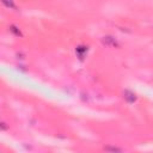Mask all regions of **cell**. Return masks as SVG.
<instances>
[{
  "label": "cell",
  "instance_id": "obj_1",
  "mask_svg": "<svg viewBox=\"0 0 153 153\" xmlns=\"http://www.w3.org/2000/svg\"><path fill=\"white\" fill-rule=\"evenodd\" d=\"M123 98L127 103H134L136 100V96L134 92L129 91V90H124L123 91Z\"/></svg>",
  "mask_w": 153,
  "mask_h": 153
},
{
  "label": "cell",
  "instance_id": "obj_2",
  "mask_svg": "<svg viewBox=\"0 0 153 153\" xmlns=\"http://www.w3.org/2000/svg\"><path fill=\"white\" fill-rule=\"evenodd\" d=\"M102 42H103L105 45H109V47H115V45H117L116 39H115L114 37H111V36H105V37H103V38H102Z\"/></svg>",
  "mask_w": 153,
  "mask_h": 153
},
{
  "label": "cell",
  "instance_id": "obj_3",
  "mask_svg": "<svg viewBox=\"0 0 153 153\" xmlns=\"http://www.w3.org/2000/svg\"><path fill=\"white\" fill-rule=\"evenodd\" d=\"M2 5L6 6L7 8H12V10H17V6L14 5V1L13 0H1Z\"/></svg>",
  "mask_w": 153,
  "mask_h": 153
},
{
  "label": "cell",
  "instance_id": "obj_4",
  "mask_svg": "<svg viewBox=\"0 0 153 153\" xmlns=\"http://www.w3.org/2000/svg\"><path fill=\"white\" fill-rule=\"evenodd\" d=\"M105 151H112V152H121V148H116V147H105Z\"/></svg>",
  "mask_w": 153,
  "mask_h": 153
}]
</instances>
